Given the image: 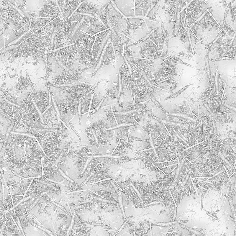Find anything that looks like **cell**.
Here are the masks:
<instances>
[{
	"label": "cell",
	"mask_w": 236,
	"mask_h": 236,
	"mask_svg": "<svg viewBox=\"0 0 236 236\" xmlns=\"http://www.w3.org/2000/svg\"><path fill=\"white\" fill-rule=\"evenodd\" d=\"M121 215L119 203L96 199L78 206L73 218L83 223L102 226L114 231L121 225Z\"/></svg>",
	"instance_id": "7a4b0ae2"
},
{
	"label": "cell",
	"mask_w": 236,
	"mask_h": 236,
	"mask_svg": "<svg viewBox=\"0 0 236 236\" xmlns=\"http://www.w3.org/2000/svg\"><path fill=\"white\" fill-rule=\"evenodd\" d=\"M83 189H88L103 199L118 202V196L112 179H108L81 186Z\"/></svg>",
	"instance_id": "3957f363"
},
{
	"label": "cell",
	"mask_w": 236,
	"mask_h": 236,
	"mask_svg": "<svg viewBox=\"0 0 236 236\" xmlns=\"http://www.w3.org/2000/svg\"><path fill=\"white\" fill-rule=\"evenodd\" d=\"M30 136L12 134L1 153V167L26 178V174L31 178L42 175V161L45 156L37 139Z\"/></svg>",
	"instance_id": "6da1fadb"
},
{
	"label": "cell",
	"mask_w": 236,
	"mask_h": 236,
	"mask_svg": "<svg viewBox=\"0 0 236 236\" xmlns=\"http://www.w3.org/2000/svg\"><path fill=\"white\" fill-rule=\"evenodd\" d=\"M189 86V85H188L185 86L183 88L180 90L179 91H177L176 93H175L172 94L169 97H168L167 98H166V99H169L175 98L177 96H178L180 95L181 94L183 91H184L185 90H186L187 88H188V87Z\"/></svg>",
	"instance_id": "277c9868"
}]
</instances>
